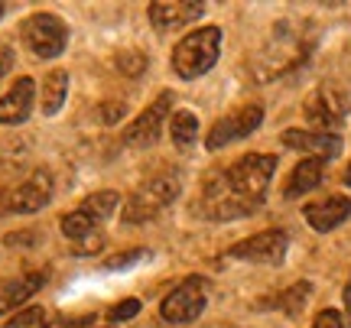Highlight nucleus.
I'll return each instance as SVG.
<instances>
[{"mask_svg": "<svg viewBox=\"0 0 351 328\" xmlns=\"http://www.w3.org/2000/svg\"><path fill=\"white\" fill-rule=\"evenodd\" d=\"M98 218H91L85 212V208H75V212H69V215H62V221H59V227H62V234L69 240H75V244H82V240L95 238V231H98Z\"/></svg>", "mask_w": 351, "mask_h": 328, "instance_id": "nucleus-18", "label": "nucleus"}, {"mask_svg": "<svg viewBox=\"0 0 351 328\" xmlns=\"http://www.w3.org/2000/svg\"><path fill=\"white\" fill-rule=\"evenodd\" d=\"M345 182L351 186V163H348V169H345Z\"/></svg>", "mask_w": 351, "mask_h": 328, "instance_id": "nucleus-28", "label": "nucleus"}, {"mask_svg": "<svg viewBox=\"0 0 351 328\" xmlns=\"http://www.w3.org/2000/svg\"><path fill=\"white\" fill-rule=\"evenodd\" d=\"M3 13H7V7H3V3H0V20H3Z\"/></svg>", "mask_w": 351, "mask_h": 328, "instance_id": "nucleus-29", "label": "nucleus"}, {"mask_svg": "<svg viewBox=\"0 0 351 328\" xmlns=\"http://www.w3.org/2000/svg\"><path fill=\"white\" fill-rule=\"evenodd\" d=\"M341 299H345V316H348V322H351V279L345 283V296H341Z\"/></svg>", "mask_w": 351, "mask_h": 328, "instance_id": "nucleus-27", "label": "nucleus"}, {"mask_svg": "<svg viewBox=\"0 0 351 328\" xmlns=\"http://www.w3.org/2000/svg\"><path fill=\"white\" fill-rule=\"evenodd\" d=\"M143 257V251H130V253H121V257H111L108 264H104V270H117V266H130L134 260H140Z\"/></svg>", "mask_w": 351, "mask_h": 328, "instance_id": "nucleus-25", "label": "nucleus"}, {"mask_svg": "<svg viewBox=\"0 0 351 328\" xmlns=\"http://www.w3.org/2000/svg\"><path fill=\"white\" fill-rule=\"evenodd\" d=\"M221 55V29L218 26H202L182 36L173 49V72L182 81H195V78L208 75Z\"/></svg>", "mask_w": 351, "mask_h": 328, "instance_id": "nucleus-2", "label": "nucleus"}, {"mask_svg": "<svg viewBox=\"0 0 351 328\" xmlns=\"http://www.w3.org/2000/svg\"><path fill=\"white\" fill-rule=\"evenodd\" d=\"M20 36L36 59H59L69 46V26L56 13H33L23 20Z\"/></svg>", "mask_w": 351, "mask_h": 328, "instance_id": "nucleus-4", "label": "nucleus"}, {"mask_svg": "<svg viewBox=\"0 0 351 328\" xmlns=\"http://www.w3.org/2000/svg\"><path fill=\"white\" fill-rule=\"evenodd\" d=\"M287 251H289V238L287 231H261L254 238H244L238 240L228 257L231 260H244V264H267V266H276L287 260Z\"/></svg>", "mask_w": 351, "mask_h": 328, "instance_id": "nucleus-6", "label": "nucleus"}, {"mask_svg": "<svg viewBox=\"0 0 351 328\" xmlns=\"http://www.w3.org/2000/svg\"><path fill=\"white\" fill-rule=\"evenodd\" d=\"M43 286H46V270H33V273H23V277H13L7 283H0V316L29 303Z\"/></svg>", "mask_w": 351, "mask_h": 328, "instance_id": "nucleus-15", "label": "nucleus"}, {"mask_svg": "<svg viewBox=\"0 0 351 328\" xmlns=\"http://www.w3.org/2000/svg\"><path fill=\"white\" fill-rule=\"evenodd\" d=\"M169 137L179 150H189V147H195V140H199V121H195V114L192 111H176L169 117Z\"/></svg>", "mask_w": 351, "mask_h": 328, "instance_id": "nucleus-19", "label": "nucleus"}, {"mask_svg": "<svg viewBox=\"0 0 351 328\" xmlns=\"http://www.w3.org/2000/svg\"><path fill=\"white\" fill-rule=\"evenodd\" d=\"M49 202H52V176L46 169H36V173H29L26 182H20L16 189L7 192L3 208L10 215H36Z\"/></svg>", "mask_w": 351, "mask_h": 328, "instance_id": "nucleus-7", "label": "nucleus"}, {"mask_svg": "<svg viewBox=\"0 0 351 328\" xmlns=\"http://www.w3.org/2000/svg\"><path fill=\"white\" fill-rule=\"evenodd\" d=\"M261 124H263V108L261 104H247V108H241V111L215 121V127L208 130V137H205V147L208 150H221V147L234 143V140L251 137Z\"/></svg>", "mask_w": 351, "mask_h": 328, "instance_id": "nucleus-8", "label": "nucleus"}, {"mask_svg": "<svg viewBox=\"0 0 351 328\" xmlns=\"http://www.w3.org/2000/svg\"><path fill=\"white\" fill-rule=\"evenodd\" d=\"M302 218H306V225L319 231V234H328V231H335L339 225H345L351 218V199L345 195H328L322 202H309L302 208Z\"/></svg>", "mask_w": 351, "mask_h": 328, "instance_id": "nucleus-13", "label": "nucleus"}, {"mask_svg": "<svg viewBox=\"0 0 351 328\" xmlns=\"http://www.w3.org/2000/svg\"><path fill=\"white\" fill-rule=\"evenodd\" d=\"M309 292H313V286H309V283H296V286H293L289 292H283V296H280V299H283V303H280V309H287L289 316H296V312L302 309V303H306V296H309Z\"/></svg>", "mask_w": 351, "mask_h": 328, "instance_id": "nucleus-21", "label": "nucleus"}, {"mask_svg": "<svg viewBox=\"0 0 351 328\" xmlns=\"http://www.w3.org/2000/svg\"><path fill=\"white\" fill-rule=\"evenodd\" d=\"M179 192H182V179L176 173H160V176L147 179L143 186L130 192V199L124 202V221L127 225L153 221L160 212H166L179 199Z\"/></svg>", "mask_w": 351, "mask_h": 328, "instance_id": "nucleus-3", "label": "nucleus"}, {"mask_svg": "<svg viewBox=\"0 0 351 328\" xmlns=\"http://www.w3.org/2000/svg\"><path fill=\"white\" fill-rule=\"evenodd\" d=\"M202 13H205V3L199 0H156L150 3L147 16L160 33H169V29H182L186 23L199 20Z\"/></svg>", "mask_w": 351, "mask_h": 328, "instance_id": "nucleus-11", "label": "nucleus"}, {"mask_svg": "<svg viewBox=\"0 0 351 328\" xmlns=\"http://www.w3.org/2000/svg\"><path fill=\"white\" fill-rule=\"evenodd\" d=\"M36 101V81L16 78L7 94H0V124H23Z\"/></svg>", "mask_w": 351, "mask_h": 328, "instance_id": "nucleus-14", "label": "nucleus"}, {"mask_svg": "<svg viewBox=\"0 0 351 328\" xmlns=\"http://www.w3.org/2000/svg\"><path fill=\"white\" fill-rule=\"evenodd\" d=\"M65 94H69V72L65 68H52L46 75V81H43V114L56 117L62 111Z\"/></svg>", "mask_w": 351, "mask_h": 328, "instance_id": "nucleus-17", "label": "nucleus"}, {"mask_svg": "<svg viewBox=\"0 0 351 328\" xmlns=\"http://www.w3.org/2000/svg\"><path fill=\"white\" fill-rule=\"evenodd\" d=\"M137 312H140V299H124V303H117L111 312H108V318H111V322H127V318H134Z\"/></svg>", "mask_w": 351, "mask_h": 328, "instance_id": "nucleus-23", "label": "nucleus"}, {"mask_svg": "<svg viewBox=\"0 0 351 328\" xmlns=\"http://www.w3.org/2000/svg\"><path fill=\"white\" fill-rule=\"evenodd\" d=\"M276 156L274 153H247L225 173H218L205 182L202 195V215L215 221L244 218L257 212L267 199V189L274 182Z\"/></svg>", "mask_w": 351, "mask_h": 328, "instance_id": "nucleus-1", "label": "nucleus"}, {"mask_svg": "<svg viewBox=\"0 0 351 328\" xmlns=\"http://www.w3.org/2000/svg\"><path fill=\"white\" fill-rule=\"evenodd\" d=\"M10 65H13V52L10 49H0V81H3V75L10 72Z\"/></svg>", "mask_w": 351, "mask_h": 328, "instance_id": "nucleus-26", "label": "nucleus"}, {"mask_svg": "<svg viewBox=\"0 0 351 328\" xmlns=\"http://www.w3.org/2000/svg\"><path fill=\"white\" fill-rule=\"evenodd\" d=\"M322 176H326V163L306 156V160L289 173V182H287V189H283V195H287V199H300L306 192H313L315 186H322Z\"/></svg>", "mask_w": 351, "mask_h": 328, "instance_id": "nucleus-16", "label": "nucleus"}, {"mask_svg": "<svg viewBox=\"0 0 351 328\" xmlns=\"http://www.w3.org/2000/svg\"><path fill=\"white\" fill-rule=\"evenodd\" d=\"M313 328H345V322H341V312H335V309H322V312L315 316Z\"/></svg>", "mask_w": 351, "mask_h": 328, "instance_id": "nucleus-24", "label": "nucleus"}, {"mask_svg": "<svg viewBox=\"0 0 351 328\" xmlns=\"http://www.w3.org/2000/svg\"><path fill=\"white\" fill-rule=\"evenodd\" d=\"M117 202H121V195H117V192H95V195H88V199H85V205H82V208H85L91 218L104 221V218L117 208Z\"/></svg>", "mask_w": 351, "mask_h": 328, "instance_id": "nucleus-20", "label": "nucleus"}, {"mask_svg": "<svg viewBox=\"0 0 351 328\" xmlns=\"http://www.w3.org/2000/svg\"><path fill=\"white\" fill-rule=\"evenodd\" d=\"M345 114H348V98L335 88H319L306 101V117L319 127V134H335L345 124Z\"/></svg>", "mask_w": 351, "mask_h": 328, "instance_id": "nucleus-10", "label": "nucleus"}, {"mask_svg": "<svg viewBox=\"0 0 351 328\" xmlns=\"http://www.w3.org/2000/svg\"><path fill=\"white\" fill-rule=\"evenodd\" d=\"M169 111H173V91H160V98L124 130V140L130 147H153L163 134V124L173 117Z\"/></svg>", "mask_w": 351, "mask_h": 328, "instance_id": "nucleus-9", "label": "nucleus"}, {"mask_svg": "<svg viewBox=\"0 0 351 328\" xmlns=\"http://www.w3.org/2000/svg\"><path fill=\"white\" fill-rule=\"evenodd\" d=\"M283 147L289 150L309 153L313 160H335L341 153V137L339 134H319V130H283Z\"/></svg>", "mask_w": 351, "mask_h": 328, "instance_id": "nucleus-12", "label": "nucleus"}, {"mask_svg": "<svg viewBox=\"0 0 351 328\" xmlns=\"http://www.w3.org/2000/svg\"><path fill=\"white\" fill-rule=\"evenodd\" d=\"M46 322V309L43 305H29V309H23L20 316H13L10 322H7V328H36Z\"/></svg>", "mask_w": 351, "mask_h": 328, "instance_id": "nucleus-22", "label": "nucleus"}, {"mask_svg": "<svg viewBox=\"0 0 351 328\" xmlns=\"http://www.w3.org/2000/svg\"><path fill=\"white\" fill-rule=\"evenodd\" d=\"M205 305H208V283L202 277H189L160 303V316L169 325H189L205 312Z\"/></svg>", "mask_w": 351, "mask_h": 328, "instance_id": "nucleus-5", "label": "nucleus"}]
</instances>
